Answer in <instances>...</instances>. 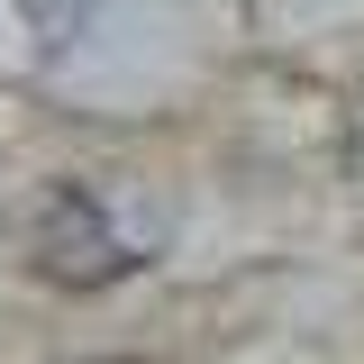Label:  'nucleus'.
I'll list each match as a JSON object with an SVG mask.
<instances>
[{
  "label": "nucleus",
  "mask_w": 364,
  "mask_h": 364,
  "mask_svg": "<svg viewBox=\"0 0 364 364\" xmlns=\"http://www.w3.org/2000/svg\"><path fill=\"white\" fill-rule=\"evenodd\" d=\"M18 9L37 18V37H46V46H64V37L91 18V0H18Z\"/></svg>",
  "instance_id": "obj_2"
},
{
  "label": "nucleus",
  "mask_w": 364,
  "mask_h": 364,
  "mask_svg": "<svg viewBox=\"0 0 364 364\" xmlns=\"http://www.w3.org/2000/svg\"><path fill=\"white\" fill-rule=\"evenodd\" d=\"M91 364H146V355H91Z\"/></svg>",
  "instance_id": "obj_3"
},
{
  "label": "nucleus",
  "mask_w": 364,
  "mask_h": 364,
  "mask_svg": "<svg viewBox=\"0 0 364 364\" xmlns=\"http://www.w3.org/2000/svg\"><path fill=\"white\" fill-rule=\"evenodd\" d=\"M136 264H146V246L109 219V200L91 182L37 191V210H28V273L37 282H55V291H109Z\"/></svg>",
  "instance_id": "obj_1"
}]
</instances>
